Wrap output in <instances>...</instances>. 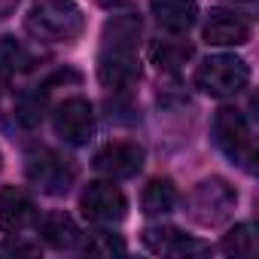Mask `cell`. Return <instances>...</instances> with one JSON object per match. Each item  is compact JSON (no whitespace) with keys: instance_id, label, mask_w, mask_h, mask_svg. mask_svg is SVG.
<instances>
[{"instance_id":"cell-1","label":"cell","mask_w":259,"mask_h":259,"mask_svg":"<svg viewBox=\"0 0 259 259\" xmlns=\"http://www.w3.org/2000/svg\"><path fill=\"white\" fill-rule=\"evenodd\" d=\"M25 28L43 43H73L85 31V16L73 0H40L25 16Z\"/></svg>"},{"instance_id":"cell-2","label":"cell","mask_w":259,"mask_h":259,"mask_svg":"<svg viewBox=\"0 0 259 259\" xmlns=\"http://www.w3.org/2000/svg\"><path fill=\"white\" fill-rule=\"evenodd\" d=\"M210 132H213V144L220 147V153L232 165H238L247 174L256 171V141H253V132H250V125H247V119H244L241 110L220 107L213 113Z\"/></svg>"},{"instance_id":"cell-3","label":"cell","mask_w":259,"mask_h":259,"mask_svg":"<svg viewBox=\"0 0 259 259\" xmlns=\"http://www.w3.org/2000/svg\"><path fill=\"white\" fill-rule=\"evenodd\" d=\"M235 204H238V192H235V186H232L229 180H223V177H207V180H201V183L189 192V198H186L189 217H192L198 226H207V229L226 223V220L232 217Z\"/></svg>"},{"instance_id":"cell-4","label":"cell","mask_w":259,"mask_h":259,"mask_svg":"<svg viewBox=\"0 0 259 259\" xmlns=\"http://www.w3.org/2000/svg\"><path fill=\"white\" fill-rule=\"evenodd\" d=\"M25 174H28V180L40 192H46V195H64L76 183V162L70 156L58 153V150L43 147V150L28 153Z\"/></svg>"},{"instance_id":"cell-5","label":"cell","mask_w":259,"mask_h":259,"mask_svg":"<svg viewBox=\"0 0 259 259\" xmlns=\"http://www.w3.org/2000/svg\"><path fill=\"white\" fill-rule=\"evenodd\" d=\"M250 67L235 55H210L195 70V85L213 98H235L247 89Z\"/></svg>"},{"instance_id":"cell-6","label":"cell","mask_w":259,"mask_h":259,"mask_svg":"<svg viewBox=\"0 0 259 259\" xmlns=\"http://www.w3.org/2000/svg\"><path fill=\"white\" fill-rule=\"evenodd\" d=\"M79 210L89 223H101V226H110V223H119L125 220L128 213V201L122 195V189L113 183V180H95L85 186V192L79 195Z\"/></svg>"},{"instance_id":"cell-7","label":"cell","mask_w":259,"mask_h":259,"mask_svg":"<svg viewBox=\"0 0 259 259\" xmlns=\"http://www.w3.org/2000/svg\"><path fill=\"white\" fill-rule=\"evenodd\" d=\"M52 122H55V135L73 147L89 144L95 135V110L85 98H67L64 104H58Z\"/></svg>"},{"instance_id":"cell-8","label":"cell","mask_w":259,"mask_h":259,"mask_svg":"<svg viewBox=\"0 0 259 259\" xmlns=\"http://www.w3.org/2000/svg\"><path fill=\"white\" fill-rule=\"evenodd\" d=\"M144 162H147V153L135 141H113L95 153V168L110 180H128L141 174Z\"/></svg>"},{"instance_id":"cell-9","label":"cell","mask_w":259,"mask_h":259,"mask_svg":"<svg viewBox=\"0 0 259 259\" xmlns=\"http://www.w3.org/2000/svg\"><path fill=\"white\" fill-rule=\"evenodd\" d=\"M98 79L110 92H128L141 79V58L138 52H122V49H101L98 58Z\"/></svg>"},{"instance_id":"cell-10","label":"cell","mask_w":259,"mask_h":259,"mask_svg":"<svg viewBox=\"0 0 259 259\" xmlns=\"http://www.w3.org/2000/svg\"><path fill=\"white\" fill-rule=\"evenodd\" d=\"M37 226V204L34 198L19 189V186H4L0 189V232L7 235H22Z\"/></svg>"},{"instance_id":"cell-11","label":"cell","mask_w":259,"mask_h":259,"mask_svg":"<svg viewBox=\"0 0 259 259\" xmlns=\"http://www.w3.org/2000/svg\"><path fill=\"white\" fill-rule=\"evenodd\" d=\"M144 247L159 256H201L210 250L204 241H195L174 226H150L144 232Z\"/></svg>"},{"instance_id":"cell-12","label":"cell","mask_w":259,"mask_h":259,"mask_svg":"<svg viewBox=\"0 0 259 259\" xmlns=\"http://www.w3.org/2000/svg\"><path fill=\"white\" fill-rule=\"evenodd\" d=\"M250 22L238 13L229 10H217L210 13L207 25H204V40L210 46H244L250 40Z\"/></svg>"},{"instance_id":"cell-13","label":"cell","mask_w":259,"mask_h":259,"mask_svg":"<svg viewBox=\"0 0 259 259\" xmlns=\"http://www.w3.org/2000/svg\"><path fill=\"white\" fill-rule=\"evenodd\" d=\"M150 10H153L159 28L174 34V37L186 34L198 19V4L195 0H150Z\"/></svg>"},{"instance_id":"cell-14","label":"cell","mask_w":259,"mask_h":259,"mask_svg":"<svg viewBox=\"0 0 259 259\" xmlns=\"http://www.w3.org/2000/svg\"><path fill=\"white\" fill-rule=\"evenodd\" d=\"M141 37H144V22L141 16H116L104 25V34H101V49H122V52H138L141 46Z\"/></svg>"},{"instance_id":"cell-15","label":"cell","mask_w":259,"mask_h":259,"mask_svg":"<svg viewBox=\"0 0 259 259\" xmlns=\"http://www.w3.org/2000/svg\"><path fill=\"white\" fill-rule=\"evenodd\" d=\"M37 232L55 250H70L79 244V229H76L73 217L64 210H49L43 220H37Z\"/></svg>"},{"instance_id":"cell-16","label":"cell","mask_w":259,"mask_h":259,"mask_svg":"<svg viewBox=\"0 0 259 259\" xmlns=\"http://www.w3.org/2000/svg\"><path fill=\"white\" fill-rule=\"evenodd\" d=\"M177 186L165 177H156L144 186V195H141V207L147 217H165L177 207Z\"/></svg>"},{"instance_id":"cell-17","label":"cell","mask_w":259,"mask_h":259,"mask_svg":"<svg viewBox=\"0 0 259 259\" xmlns=\"http://www.w3.org/2000/svg\"><path fill=\"white\" fill-rule=\"evenodd\" d=\"M150 55L159 70H177L180 64L192 58V46L186 40H156L150 46Z\"/></svg>"},{"instance_id":"cell-18","label":"cell","mask_w":259,"mask_h":259,"mask_svg":"<svg viewBox=\"0 0 259 259\" xmlns=\"http://www.w3.org/2000/svg\"><path fill=\"white\" fill-rule=\"evenodd\" d=\"M0 64H4L10 73H28V70L37 67V52H31L16 37H4L0 40Z\"/></svg>"},{"instance_id":"cell-19","label":"cell","mask_w":259,"mask_h":259,"mask_svg":"<svg viewBox=\"0 0 259 259\" xmlns=\"http://www.w3.org/2000/svg\"><path fill=\"white\" fill-rule=\"evenodd\" d=\"M220 250L229 253V256H256V250H259V244H256V229H253L250 223L235 226L229 235H223Z\"/></svg>"},{"instance_id":"cell-20","label":"cell","mask_w":259,"mask_h":259,"mask_svg":"<svg viewBox=\"0 0 259 259\" xmlns=\"http://www.w3.org/2000/svg\"><path fill=\"white\" fill-rule=\"evenodd\" d=\"M79 250L89 256H113V253H125V241L113 232H89L79 235Z\"/></svg>"},{"instance_id":"cell-21","label":"cell","mask_w":259,"mask_h":259,"mask_svg":"<svg viewBox=\"0 0 259 259\" xmlns=\"http://www.w3.org/2000/svg\"><path fill=\"white\" fill-rule=\"evenodd\" d=\"M43 107H46V92H34V95H22L16 101V122L25 128H34L43 122Z\"/></svg>"},{"instance_id":"cell-22","label":"cell","mask_w":259,"mask_h":259,"mask_svg":"<svg viewBox=\"0 0 259 259\" xmlns=\"http://www.w3.org/2000/svg\"><path fill=\"white\" fill-rule=\"evenodd\" d=\"M4 253H37V247H34V244H19V241H10V244L4 247Z\"/></svg>"},{"instance_id":"cell-23","label":"cell","mask_w":259,"mask_h":259,"mask_svg":"<svg viewBox=\"0 0 259 259\" xmlns=\"http://www.w3.org/2000/svg\"><path fill=\"white\" fill-rule=\"evenodd\" d=\"M7 92H10V70L0 64V98H4Z\"/></svg>"},{"instance_id":"cell-24","label":"cell","mask_w":259,"mask_h":259,"mask_svg":"<svg viewBox=\"0 0 259 259\" xmlns=\"http://www.w3.org/2000/svg\"><path fill=\"white\" fill-rule=\"evenodd\" d=\"M16 7H19V0H0V19H7Z\"/></svg>"},{"instance_id":"cell-25","label":"cell","mask_w":259,"mask_h":259,"mask_svg":"<svg viewBox=\"0 0 259 259\" xmlns=\"http://www.w3.org/2000/svg\"><path fill=\"white\" fill-rule=\"evenodd\" d=\"M101 7H107V10H116V7H128L132 0H98Z\"/></svg>"},{"instance_id":"cell-26","label":"cell","mask_w":259,"mask_h":259,"mask_svg":"<svg viewBox=\"0 0 259 259\" xmlns=\"http://www.w3.org/2000/svg\"><path fill=\"white\" fill-rule=\"evenodd\" d=\"M0 162H4V159H0Z\"/></svg>"}]
</instances>
